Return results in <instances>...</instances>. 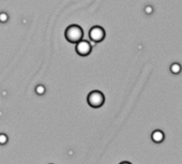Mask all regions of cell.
<instances>
[{"label": "cell", "mask_w": 182, "mask_h": 164, "mask_svg": "<svg viewBox=\"0 0 182 164\" xmlns=\"http://www.w3.org/2000/svg\"><path fill=\"white\" fill-rule=\"evenodd\" d=\"M64 36H66V39L68 40L70 43L76 44L78 41H80V40L83 39V36H84V31H83L80 26L71 25L66 29Z\"/></svg>", "instance_id": "obj_1"}, {"label": "cell", "mask_w": 182, "mask_h": 164, "mask_svg": "<svg viewBox=\"0 0 182 164\" xmlns=\"http://www.w3.org/2000/svg\"><path fill=\"white\" fill-rule=\"evenodd\" d=\"M87 102L90 105L91 107H94V108H98L101 107L105 102V97L104 94L99 90L91 91L90 94L87 97Z\"/></svg>", "instance_id": "obj_2"}, {"label": "cell", "mask_w": 182, "mask_h": 164, "mask_svg": "<svg viewBox=\"0 0 182 164\" xmlns=\"http://www.w3.org/2000/svg\"><path fill=\"white\" fill-rule=\"evenodd\" d=\"M89 38L94 43H99V42L103 41L105 38L104 28H102L101 26H93L89 31Z\"/></svg>", "instance_id": "obj_3"}, {"label": "cell", "mask_w": 182, "mask_h": 164, "mask_svg": "<svg viewBox=\"0 0 182 164\" xmlns=\"http://www.w3.org/2000/svg\"><path fill=\"white\" fill-rule=\"evenodd\" d=\"M75 50L79 56H88L92 50V45L90 44V42L86 41V40H80L77 43L75 44Z\"/></svg>", "instance_id": "obj_4"}, {"label": "cell", "mask_w": 182, "mask_h": 164, "mask_svg": "<svg viewBox=\"0 0 182 164\" xmlns=\"http://www.w3.org/2000/svg\"><path fill=\"white\" fill-rule=\"evenodd\" d=\"M151 138H152V141L154 142V143H162V142L164 141V138H165V134H164L163 131L161 130H155L152 132V134H151Z\"/></svg>", "instance_id": "obj_5"}, {"label": "cell", "mask_w": 182, "mask_h": 164, "mask_svg": "<svg viewBox=\"0 0 182 164\" xmlns=\"http://www.w3.org/2000/svg\"><path fill=\"white\" fill-rule=\"evenodd\" d=\"M181 66H180L178 62H174L173 64L170 66V72L173 73V74H179L180 72H181Z\"/></svg>", "instance_id": "obj_6"}, {"label": "cell", "mask_w": 182, "mask_h": 164, "mask_svg": "<svg viewBox=\"0 0 182 164\" xmlns=\"http://www.w3.org/2000/svg\"><path fill=\"white\" fill-rule=\"evenodd\" d=\"M35 92L39 96H42V94H45V87L43 86V85H38V86L35 87Z\"/></svg>", "instance_id": "obj_7"}, {"label": "cell", "mask_w": 182, "mask_h": 164, "mask_svg": "<svg viewBox=\"0 0 182 164\" xmlns=\"http://www.w3.org/2000/svg\"><path fill=\"white\" fill-rule=\"evenodd\" d=\"M8 21H9V15H8V13L1 12V13H0V23H7Z\"/></svg>", "instance_id": "obj_8"}, {"label": "cell", "mask_w": 182, "mask_h": 164, "mask_svg": "<svg viewBox=\"0 0 182 164\" xmlns=\"http://www.w3.org/2000/svg\"><path fill=\"white\" fill-rule=\"evenodd\" d=\"M8 136L7 134H5V133H1L0 134V145H5V144L8 143Z\"/></svg>", "instance_id": "obj_9"}, {"label": "cell", "mask_w": 182, "mask_h": 164, "mask_svg": "<svg viewBox=\"0 0 182 164\" xmlns=\"http://www.w3.org/2000/svg\"><path fill=\"white\" fill-rule=\"evenodd\" d=\"M152 11H153V9H152V7H150V5H148V7L145 8V12L147 14H151L152 13Z\"/></svg>", "instance_id": "obj_10"}, {"label": "cell", "mask_w": 182, "mask_h": 164, "mask_svg": "<svg viewBox=\"0 0 182 164\" xmlns=\"http://www.w3.org/2000/svg\"><path fill=\"white\" fill-rule=\"evenodd\" d=\"M120 164H131L130 162H127V161H124V162H121Z\"/></svg>", "instance_id": "obj_11"}]
</instances>
